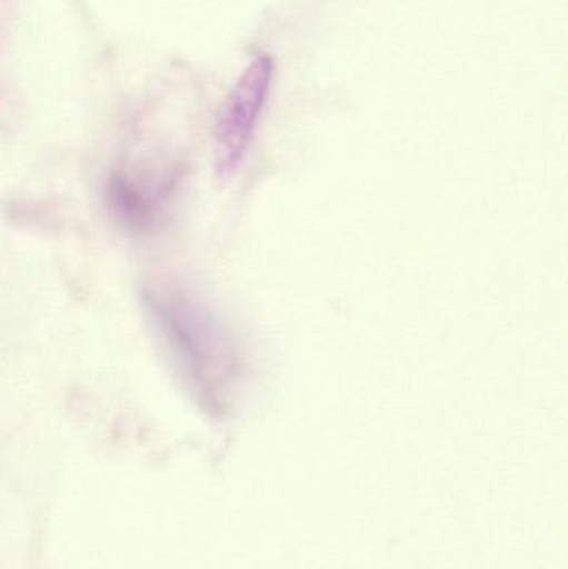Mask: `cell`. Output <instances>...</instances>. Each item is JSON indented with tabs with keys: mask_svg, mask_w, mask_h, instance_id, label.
<instances>
[{
	"mask_svg": "<svg viewBox=\"0 0 568 569\" xmlns=\"http://www.w3.org/2000/svg\"><path fill=\"white\" fill-rule=\"evenodd\" d=\"M167 187L133 173L113 172L106 186V203L117 226L132 236L156 232L162 220Z\"/></svg>",
	"mask_w": 568,
	"mask_h": 569,
	"instance_id": "3957f363",
	"label": "cell"
},
{
	"mask_svg": "<svg viewBox=\"0 0 568 569\" xmlns=\"http://www.w3.org/2000/svg\"><path fill=\"white\" fill-rule=\"evenodd\" d=\"M272 69L269 57L253 60L220 107L213 133V156L219 179H230L246 157L269 92Z\"/></svg>",
	"mask_w": 568,
	"mask_h": 569,
	"instance_id": "7a4b0ae2",
	"label": "cell"
},
{
	"mask_svg": "<svg viewBox=\"0 0 568 569\" xmlns=\"http://www.w3.org/2000/svg\"><path fill=\"white\" fill-rule=\"evenodd\" d=\"M140 301L153 335L197 390L209 393L219 358V337L209 315L180 295L152 288L142 291Z\"/></svg>",
	"mask_w": 568,
	"mask_h": 569,
	"instance_id": "6da1fadb",
	"label": "cell"
}]
</instances>
